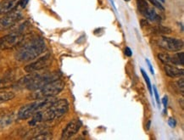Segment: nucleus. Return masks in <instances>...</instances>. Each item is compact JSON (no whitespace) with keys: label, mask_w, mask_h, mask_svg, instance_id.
I'll return each mask as SVG.
<instances>
[{"label":"nucleus","mask_w":184,"mask_h":140,"mask_svg":"<svg viewBox=\"0 0 184 140\" xmlns=\"http://www.w3.org/2000/svg\"><path fill=\"white\" fill-rule=\"evenodd\" d=\"M59 78L57 73H30L26 77L20 80L19 85L22 88L29 90H37L44 86L49 82Z\"/></svg>","instance_id":"2"},{"label":"nucleus","mask_w":184,"mask_h":140,"mask_svg":"<svg viewBox=\"0 0 184 140\" xmlns=\"http://www.w3.org/2000/svg\"><path fill=\"white\" fill-rule=\"evenodd\" d=\"M69 110V103L66 99H54L50 105L40 111L42 122L54 121L61 117Z\"/></svg>","instance_id":"3"},{"label":"nucleus","mask_w":184,"mask_h":140,"mask_svg":"<svg viewBox=\"0 0 184 140\" xmlns=\"http://www.w3.org/2000/svg\"><path fill=\"white\" fill-rule=\"evenodd\" d=\"M125 1H127V2H128L129 0H125Z\"/></svg>","instance_id":"30"},{"label":"nucleus","mask_w":184,"mask_h":140,"mask_svg":"<svg viewBox=\"0 0 184 140\" xmlns=\"http://www.w3.org/2000/svg\"><path fill=\"white\" fill-rule=\"evenodd\" d=\"M168 124L169 126L171 127V128H174L177 125V122H176V120L174 118H169V121H168Z\"/></svg>","instance_id":"22"},{"label":"nucleus","mask_w":184,"mask_h":140,"mask_svg":"<svg viewBox=\"0 0 184 140\" xmlns=\"http://www.w3.org/2000/svg\"><path fill=\"white\" fill-rule=\"evenodd\" d=\"M141 73H142V75H143V77H144V79L145 83H146V84H147L148 89H149V93H150L151 96H153L152 85H151V82H150V80H149V76L147 75V73L145 72V71H144V70H143V69H141Z\"/></svg>","instance_id":"17"},{"label":"nucleus","mask_w":184,"mask_h":140,"mask_svg":"<svg viewBox=\"0 0 184 140\" xmlns=\"http://www.w3.org/2000/svg\"><path fill=\"white\" fill-rule=\"evenodd\" d=\"M28 1H29V0H20V3H19V4L21 5V8H25V7L26 6V4H27Z\"/></svg>","instance_id":"26"},{"label":"nucleus","mask_w":184,"mask_h":140,"mask_svg":"<svg viewBox=\"0 0 184 140\" xmlns=\"http://www.w3.org/2000/svg\"><path fill=\"white\" fill-rule=\"evenodd\" d=\"M46 50L44 40L40 37H35L24 43L17 50L15 58L19 61H30L38 58Z\"/></svg>","instance_id":"1"},{"label":"nucleus","mask_w":184,"mask_h":140,"mask_svg":"<svg viewBox=\"0 0 184 140\" xmlns=\"http://www.w3.org/2000/svg\"><path fill=\"white\" fill-rule=\"evenodd\" d=\"M160 1H161L162 3H165V0H160Z\"/></svg>","instance_id":"29"},{"label":"nucleus","mask_w":184,"mask_h":140,"mask_svg":"<svg viewBox=\"0 0 184 140\" xmlns=\"http://www.w3.org/2000/svg\"><path fill=\"white\" fill-rule=\"evenodd\" d=\"M141 26H142V27H148V26H149V23L148 22V21H147L146 19H144V20H142V21H141Z\"/></svg>","instance_id":"27"},{"label":"nucleus","mask_w":184,"mask_h":140,"mask_svg":"<svg viewBox=\"0 0 184 140\" xmlns=\"http://www.w3.org/2000/svg\"><path fill=\"white\" fill-rule=\"evenodd\" d=\"M82 127V122L80 120H72L67 124L64 128L61 134L62 139H69L75 134H77Z\"/></svg>","instance_id":"11"},{"label":"nucleus","mask_w":184,"mask_h":140,"mask_svg":"<svg viewBox=\"0 0 184 140\" xmlns=\"http://www.w3.org/2000/svg\"><path fill=\"white\" fill-rule=\"evenodd\" d=\"M20 0H2L0 2V15L14 10L19 4Z\"/></svg>","instance_id":"12"},{"label":"nucleus","mask_w":184,"mask_h":140,"mask_svg":"<svg viewBox=\"0 0 184 140\" xmlns=\"http://www.w3.org/2000/svg\"><path fill=\"white\" fill-rule=\"evenodd\" d=\"M151 31L155 34H170L171 33V30L167 27L164 26H156L151 29Z\"/></svg>","instance_id":"16"},{"label":"nucleus","mask_w":184,"mask_h":140,"mask_svg":"<svg viewBox=\"0 0 184 140\" xmlns=\"http://www.w3.org/2000/svg\"><path fill=\"white\" fill-rule=\"evenodd\" d=\"M52 62V57L49 54L45 55L44 56L39 58L38 60L32 62L27 65L25 67V71L27 73L38 72L41 70H43L44 68L48 67Z\"/></svg>","instance_id":"9"},{"label":"nucleus","mask_w":184,"mask_h":140,"mask_svg":"<svg viewBox=\"0 0 184 140\" xmlns=\"http://www.w3.org/2000/svg\"><path fill=\"white\" fill-rule=\"evenodd\" d=\"M159 60L165 65H171V55L168 54H159Z\"/></svg>","instance_id":"18"},{"label":"nucleus","mask_w":184,"mask_h":140,"mask_svg":"<svg viewBox=\"0 0 184 140\" xmlns=\"http://www.w3.org/2000/svg\"><path fill=\"white\" fill-rule=\"evenodd\" d=\"M24 40V36L20 32L10 33L0 38V50L11 49L20 45Z\"/></svg>","instance_id":"7"},{"label":"nucleus","mask_w":184,"mask_h":140,"mask_svg":"<svg viewBox=\"0 0 184 140\" xmlns=\"http://www.w3.org/2000/svg\"><path fill=\"white\" fill-rule=\"evenodd\" d=\"M162 103H163V105H164V109L165 111H166V108L168 105V97L166 95H165L162 99Z\"/></svg>","instance_id":"23"},{"label":"nucleus","mask_w":184,"mask_h":140,"mask_svg":"<svg viewBox=\"0 0 184 140\" xmlns=\"http://www.w3.org/2000/svg\"><path fill=\"white\" fill-rule=\"evenodd\" d=\"M21 18L22 14L16 10L4 15V16L0 18V32H4L14 27L18 21L21 20Z\"/></svg>","instance_id":"8"},{"label":"nucleus","mask_w":184,"mask_h":140,"mask_svg":"<svg viewBox=\"0 0 184 140\" xmlns=\"http://www.w3.org/2000/svg\"><path fill=\"white\" fill-rule=\"evenodd\" d=\"M183 78H182L181 80H179L178 82L176 83L177 87H175V88H177V91L179 93H181L183 95Z\"/></svg>","instance_id":"19"},{"label":"nucleus","mask_w":184,"mask_h":140,"mask_svg":"<svg viewBox=\"0 0 184 140\" xmlns=\"http://www.w3.org/2000/svg\"><path fill=\"white\" fill-rule=\"evenodd\" d=\"M171 65L173 66H183L184 65V53H177L171 55Z\"/></svg>","instance_id":"14"},{"label":"nucleus","mask_w":184,"mask_h":140,"mask_svg":"<svg viewBox=\"0 0 184 140\" xmlns=\"http://www.w3.org/2000/svg\"><path fill=\"white\" fill-rule=\"evenodd\" d=\"M149 1L153 5H155V7H157L159 10H165V8L163 7V5H162L161 4H160L158 0H149Z\"/></svg>","instance_id":"21"},{"label":"nucleus","mask_w":184,"mask_h":140,"mask_svg":"<svg viewBox=\"0 0 184 140\" xmlns=\"http://www.w3.org/2000/svg\"><path fill=\"white\" fill-rule=\"evenodd\" d=\"M154 43L163 49L170 52H177L183 49V41L177 38H168L166 36H160L154 39Z\"/></svg>","instance_id":"6"},{"label":"nucleus","mask_w":184,"mask_h":140,"mask_svg":"<svg viewBox=\"0 0 184 140\" xmlns=\"http://www.w3.org/2000/svg\"><path fill=\"white\" fill-rule=\"evenodd\" d=\"M137 5L140 14L146 17L148 20L155 22L160 21V16L157 15V13L153 8L149 7L146 0H137Z\"/></svg>","instance_id":"10"},{"label":"nucleus","mask_w":184,"mask_h":140,"mask_svg":"<svg viewBox=\"0 0 184 140\" xmlns=\"http://www.w3.org/2000/svg\"><path fill=\"white\" fill-rule=\"evenodd\" d=\"M36 101L23 105L18 111V117L21 120H26L34 116L37 112L41 111L50 105L54 100L52 98H46L41 99H35Z\"/></svg>","instance_id":"5"},{"label":"nucleus","mask_w":184,"mask_h":140,"mask_svg":"<svg viewBox=\"0 0 184 140\" xmlns=\"http://www.w3.org/2000/svg\"><path fill=\"white\" fill-rule=\"evenodd\" d=\"M150 125H151V121L149 120V121L148 122V123L146 124V130H147V131L149 130V128H150Z\"/></svg>","instance_id":"28"},{"label":"nucleus","mask_w":184,"mask_h":140,"mask_svg":"<svg viewBox=\"0 0 184 140\" xmlns=\"http://www.w3.org/2000/svg\"><path fill=\"white\" fill-rule=\"evenodd\" d=\"M146 63L148 64V66H149V71H150L151 74H152V75H154V74H155V71H154V68H153L152 65H151L150 61H149L148 59H146Z\"/></svg>","instance_id":"25"},{"label":"nucleus","mask_w":184,"mask_h":140,"mask_svg":"<svg viewBox=\"0 0 184 140\" xmlns=\"http://www.w3.org/2000/svg\"><path fill=\"white\" fill-rule=\"evenodd\" d=\"M165 71L166 74L170 77H180L183 76V69H180V68L176 67L173 65H165Z\"/></svg>","instance_id":"13"},{"label":"nucleus","mask_w":184,"mask_h":140,"mask_svg":"<svg viewBox=\"0 0 184 140\" xmlns=\"http://www.w3.org/2000/svg\"><path fill=\"white\" fill-rule=\"evenodd\" d=\"M153 89H154V94L155 97V100H156L158 107L160 108V95H159V93H158V90L155 88V86H153Z\"/></svg>","instance_id":"20"},{"label":"nucleus","mask_w":184,"mask_h":140,"mask_svg":"<svg viewBox=\"0 0 184 140\" xmlns=\"http://www.w3.org/2000/svg\"><path fill=\"white\" fill-rule=\"evenodd\" d=\"M15 94L9 91H1L0 92V105L11 100L15 98Z\"/></svg>","instance_id":"15"},{"label":"nucleus","mask_w":184,"mask_h":140,"mask_svg":"<svg viewBox=\"0 0 184 140\" xmlns=\"http://www.w3.org/2000/svg\"><path fill=\"white\" fill-rule=\"evenodd\" d=\"M65 88V83L61 79L58 78L49 82L38 89L34 90L31 98L32 99H41L46 98H52L59 94Z\"/></svg>","instance_id":"4"},{"label":"nucleus","mask_w":184,"mask_h":140,"mask_svg":"<svg viewBox=\"0 0 184 140\" xmlns=\"http://www.w3.org/2000/svg\"><path fill=\"white\" fill-rule=\"evenodd\" d=\"M124 53H125V55L127 56V57H131L132 55V51L131 50V49L129 47H126L125 50H124Z\"/></svg>","instance_id":"24"}]
</instances>
